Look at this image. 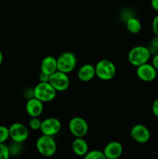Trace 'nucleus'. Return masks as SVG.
<instances>
[{"label": "nucleus", "mask_w": 158, "mask_h": 159, "mask_svg": "<svg viewBox=\"0 0 158 159\" xmlns=\"http://www.w3.org/2000/svg\"><path fill=\"white\" fill-rule=\"evenodd\" d=\"M151 56L149 48L145 46L133 47L128 54V61L133 66L138 67L143 64L147 63Z\"/></svg>", "instance_id": "f257e3e1"}, {"label": "nucleus", "mask_w": 158, "mask_h": 159, "mask_svg": "<svg viewBox=\"0 0 158 159\" xmlns=\"http://www.w3.org/2000/svg\"><path fill=\"white\" fill-rule=\"evenodd\" d=\"M36 148L40 155L43 157H51L56 153L57 144L54 137L42 134L36 142Z\"/></svg>", "instance_id": "f03ea898"}, {"label": "nucleus", "mask_w": 158, "mask_h": 159, "mask_svg": "<svg viewBox=\"0 0 158 159\" xmlns=\"http://www.w3.org/2000/svg\"><path fill=\"white\" fill-rule=\"evenodd\" d=\"M95 76L102 81H109L116 76V67L112 61L108 59L100 60L94 66Z\"/></svg>", "instance_id": "7ed1b4c3"}, {"label": "nucleus", "mask_w": 158, "mask_h": 159, "mask_svg": "<svg viewBox=\"0 0 158 159\" xmlns=\"http://www.w3.org/2000/svg\"><path fill=\"white\" fill-rule=\"evenodd\" d=\"M57 95L55 89L49 82H40L33 89V96L43 102H48L54 100Z\"/></svg>", "instance_id": "20e7f679"}, {"label": "nucleus", "mask_w": 158, "mask_h": 159, "mask_svg": "<svg viewBox=\"0 0 158 159\" xmlns=\"http://www.w3.org/2000/svg\"><path fill=\"white\" fill-rule=\"evenodd\" d=\"M57 70L69 74L77 65V58L74 54L70 51L64 52L57 58Z\"/></svg>", "instance_id": "39448f33"}, {"label": "nucleus", "mask_w": 158, "mask_h": 159, "mask_svg": "<svg viewBox=\"0 0 158 159\" xmlns=\"http://www.w3.org/2000/svg\"><path fill=\"white\" fill-rule=\"evenodd\" d=\"M68 128L74 138H84L88 132V124L82 117L74 116L70 120Z\"/></svg>", "instance_id": "423d86ee"}, {"label": "nucleus", "mask_w": 158, "mask_h": 159, "mask_svg": "<svg viewBox=\"0 0 158 159\" xmlns=\"http://www.w3.org/2000/svg\"><path fill=\"white\" fill-rule=\"evenodd\" d=\"M9 138L12 141L23 143L29 138V129L21 123H13L9 127Z\"/></svg>", "instance_id": "0eeeda50"}, {"label": "nucleus", "mask_w": 158, "mask_h": 159, "mask_svg": "<svg viewBox=\"0 0 158 159\" xmlns=\"http://www.w3.org/2000/svg\"><path fill=\"white\" fill-rule=\"evenodd\" d=\"M49 82L57 92L65 91L70 85V79L68 74L58 70L50 75Z\"/></svg>", "instance_id": "6e6552de"}, {"label": "nucleus", "mask_w": 158, "mask_h": 159, "mask_svg": "<svg viewBox=\"0 0 158 159\" xmlns=\"http://www.w3.org/2000/svg\"><path fill=\"white\" fill-rule=\"evenodd\" d=\"M61 129V122L57 118L49 117L42 120L40 130L42 134L54 137L57 134Z\"/></svg>", "instance_id": "1a4fd4ad"}, {"label": "nucleus", "mask_w": 158, "mask_h": 159, "mask_svg": "<svg viewBox=\"0 0 158 159\" xmlns=\"http://www.w3.org/2000/svg\"><path fill=\"white\" fill-rule=\"evenodd\" d=\"M157 70L152 64L148 62L136 67V75L139 80L145 82H150L156 78Z\"/></svg>", "instance_id": "9d476101"}, {"label": "nucleus", "mask_w": 158, "mask_h": 159, "mask_svg": "<svg viewBox=\"0 0 158 159\" xmlns=\"http://www.w3.org/2000/svg\"><path fill=\"white\" fill-rule=\"evenodd\" d=\"M130 136L136 142L139 144H146L150 139V132L146 126L143 124H136L132 127Z\"/></svg>", "instance_id": "9b49d317"}, {"label": "nucleus", "mask_w": 158, "mask_h": 159, "mask_svg": "<svg viewBox=\"0 0 158 159\" xmlns=\"http://www.w3.org/2000/svg\"><path fill=\"white\" fill-rule=\"evenodd\" d=\"M26 111L30 117H39L43 111V102L34 96L29 98L26 104Z\"/></svg>", "instance_id": "f8f14e48"}, {"label": "nucleus", "mask_w": 158, "mask_h": 159, "mask_svg": "<svg viewBox=\"0 0 158 159\" xmlns=\"http://www.w3.org/2000/svg\"><path fill=\"white\" fill-rule=\"evenodd\" d=\"M123 152V147L119 141H113L105 145L104 148L103 153L105 158L107 159H117L120 158Z\"/></svg>", "instance_id": "ddd939ff"}, {"label": "nucleus", "mask_w": 158, "mask_h": 159, "mask_svg": "<svg viewBox=\"0 0 158 159\" xmlns=\"http://www.w3.org/2000/svg\"><path fill=\"white\" fill-rule=\"evenodd\" d=\"M95 76V68L91 64H85L81 65L77 71L79 80L84 82H90Z\"/></svg>", "instance_id": "4468645a"}, {"label": "nucleus", "mask_w": 158, "mask_h": 159, "mask_svg": "<svg viewBox=\"0 0 158 159\" xmlns=\"http://www.w3.org/2000/svg\"><path fill=\"white\" fill-rule=\"evenodd\" d=\"M57 71V58L53 56H46L42 60L40 64V71L50 75Z\"/></svg>", "instance_id": "2eb2a0df"}, {"label": "nucleus", "mask_w": 158, "mask_h": 159, "mask_svg": "<svg viewBox=\"0 0 158 159\" xmlns=\"http://www.w3.org/2000/svg\"><path fill=\"white\" fill-rule=\"evenodd\" d=\"M71 147L73 152L79 157H84L88 152V144L84 138H75Z\"/></svg>", "instance_id": "dca6fc26"}, {"label": "nucleus", "mask_w": 158, "mask_h": 159, "mask_svg": "<svg viewBox=\"0 0 158 159\" xmlns=\"http://www.w3.org/2000/svg\"><path fill=\"white\" fill-rule=\"evenodd\" d=\"M127 30L129 33L133 34H136L140 32L142 25H141L140 21L136 17H130L126 20L125 23Z\"/></svg>", "instance_id": "f3484780"}, {"label": "nucleus", "mask_w": 158, "mask_h": 159, "mask_svg": "<svg viewBox=\"0 0 158 159\" xmlns=\"http://www.w3.org/2000/svg\"><path fill=\"white\" fill-rule=\"evenodd\" d=\"M84 158L85 159H106L103 152L99 150L88 151Z\"/></svg>", "instance_id": "a211bd4d"}, {"label": "nucleus", "mask_w": 158, "mask_h": 159, "mask_svg": "<svg viewBox=\"0 0 158 159\" xmlns=\"http://www.w3.org/2000/svg\"><path fill=\"white\" fill-rule=\"evenodd\" d=\"M22 144H23V143H19V142L12 141V144L9 147L10 155L16 156V155H20L22 152V149H23V148H22Z\"/></svg>", "instance_id": "6ab92c4d"}, {"label": "nucleus", "mask_w": 158, "mask_h": 159, "mask_svg": "<svg viewBox=\"0 0 158 159\" xmlns=\"http://www.w3.org/2000/svg\"><path fill=\"white\" fill-rule=\"evenodd\" d=\"M42 121L39 119V117H30L29 123V127L33 130H38L41 127Z\"/></svg>", "instance_id": "aec40b11"}, {"label": "nucleus", "mask_w": 158, "mask_h": 159, "mask_svg": "<svg viewBox=\"0 0 158 159\" xmlns=\"http://www.w3.org/2000/svg\"><path fill=\"white\" fill-rule=\"evenodd\" d=\"M9 138V127L0 126V143H6Z\"/></svg>", "instance_id": "412c9836"}, {"label": "nucleus", "mask_w": 158, "mask_h": 159, "mask_svg": "<svg viewBox=\"0 0 158 159\" xmlns=\"http://www.w3.org/2000/svg\"><path fill=\"white\" fill-rule=\"evenodd\" d=\"M10 157L9 146L5 143H0V159H8Z\"/></svg>", "instance_id": "4be33fe9"}, {"label": "nucleus", "mask_w": 158, "mask_h": 159, "mask_svg": "<svg viewBox=\"0 0 158 159\" xmlns=\"http://www.w3.org/2000/svg\"><path fill=\"white\" fill-rule=\"evenodd\" d=\"M152 29L155 35L158 36V15L153 18L152 22Z\"/></svg>", "instance_id": "5701e85b"}, {"label": "nucleus", "mask_w": 158, "mask_h": 159, "mask_svg": "<svg viewBox=\"0 0 158 159\" xmlns=\"http://www.w3.org/2000/svg\"><path fill=\"white\" fill-rule=\"evenodd\" d=\"M152 112L156 117L158 118V98H156L152 105Z\"/></svg>", "instance_id": "b1692460"}, {"label": "nucleus", "mask_w": 158, "mask_h": 159, "mask_svg": "<svg viewBox=\"0 0 158 159\" xmlns=\"http://www.w3.org/2000/svg\"><path fill=\"white\" fill-rule=\"evenodd\" d=\"M49 78L50 75H46V73H43L42 71H40V73L39 74V81L42 82H49Z\"/></svg>", "instance_id": "393cba45"}, {"label": "nucleus", "mask_w": 158, "mask_h": 159, "mask_svg": "<svg viewBox=\"0 0 158 159\" xmlns=\"http://www.w3.org/2000/svg\"><path fill=\"white\" fill-rule=\"evenodd\" d=\"M150 46L155 49H158V36L155 35L154 37L152 38L151 42H150Z\"/></svg>", "instance_id": "a878e982"}, {"label": "nucleus", "mask_w": 158, "mask_h": 159, "mask_svg": "<svg viewBox=\"0 0 158 159\" xmlns=\"http://www.w3.org/2000/svg\"><path fill=\"white\" fill-rule=\"evenodd\" d=\"M152 65L156 70H158V53L155 54L153 56V59H152Z\"/></svg>", "instance_id": "bb28decb"}, {"label": "nucleus", "mask_w": 158, "mask_h": 159, "mask_svg": "<svg viewBox=\"0 0 158 159\" xmlns=\"http://www.w3.org/2000/svg\"><path fill=\"white\" fill-rule=\"evenodd\" d=\"M150 5L154 10L158 12V0H150Z\"/></svg>", "instance_id": "cd10ccee"}, {"label": "nucleus", "mask_w": 158, "mask_h": 159, "mask_svg": "<svg viewBox=\"0 0 158 159\" xmlns=\"http://www.w3.org/2000/svg\"><path fill=\"white\" fill-rule=\"evenodd\" d=\"M2 61H3V54L2 53L1 50H0V65H1L2 63Z\"/></svg>", "instance_id": "c85d7f7f"}]
</instances>
